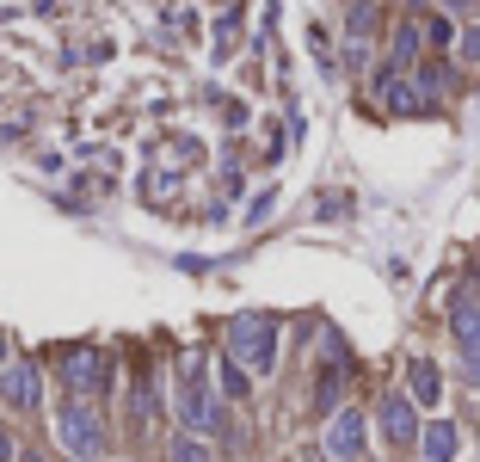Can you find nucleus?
<instances>
[{"instance_id":"obj_10","label":"nucleus","mask_w":480,"mask_h":462,"mask_svg":"<svg viewBox=\"0 0 480 462\" xmlns=\"http://www.w3.org/2000/svg\"><path fill=\"white\" fill-rule=\"evenodd\" d=\"M449 339L462 346V357L480 352V302L475 296H456V302H449Z\"/></svg>"},{"instance_id":"obj_19","label":"nucleus","mask_w":480,"mask_h":462,"mask_svg":"<svg viewBox=\"0 0 480 462\" xmlns=\"http://www.w3.org/2000/svg\"><path fill=\"white\" fill-rule=\"evenodd\" d=\"M462 376H468V389H480V352L462 357Z\"/></svg>"},{"instance_id":"obj_16","label":"nucleus","mask_w":480,"mask_h":462,"mask_svg":"<svg viewBox=\"0 0 480 462\" xmlns=\"http://www.w3.org/2000/svg\"><path fill=\"white\" fill-rule=\"evenodd\" d=\"M456 37H462V32H456V25H449L444 13H438V19H425V43H431V50H449V43H456Z\"/></svg>"},{"instance_id":"obj_3","label":"nucleus","mask_w":480,"mask_h":462,"mask_svg":"<svg viewBox=\"0 0 480 462\" xmlns=\"http://www.w3.org/2000/svg\"><path fill=\"white\" fill-rule=\"evenodd\" d=\"M56 438H62V450H69L74 462H99L105 457V420L93 401H62L56 407Z\"/></svg>"},{"instance_id":"obj_5","label":"nucleus","mask_w":480,"mask_h":462,"mask_svg":"<svg viewBox=\"0 0 480 462\" xmlns=\"http://www.w3.org/2000/svg\"><path fill=\"white\" fill-rule=\"evenodd\" d=\"M0 401H6L13 413H43V370H37L32 357H6V370H0Z\"/></svg>"},{"instance_id":"obj_9","label":"nucleus","mask_w":480,"mask_h":462,"mask_svg":"<svg viewBox=\"0 0 480 462\" xmlns=\"http://www.w3.org/2000/svg\"><path fill=\"white\" fill-rule=\"evenodd\" d=\"M419 50H425V19H401V25H394V37H388V62H382V69H388V74H407L412 62H419Z\"/></svg>"},{"instance_id":"obj_2","label":"nucleus","mask_w":480,"mask_h":462,"mask_svg":"<svg viewBox=\"0 0 480 462\" xmlns=\"http://www.w3.org/2000/svg\"><path fill=\"white\" fill-rule=\"evenodd\" d=\"M172 407H179V426L191 431V438H204V431L222 426V401L209 394L204 364H198V357H185V364H179V394H172Z\"/></svg>"},{"instance_id":"obj_12","label":"nucleus","mask_w":480,"mask_h":462,"mask_svg":"<svg viewBox=\"0 0 480 462\" xmlns=\"http://www.w3.org/2000/svg\"><path fill=\"white\" fill-rule=\"evenodd\" d=\"M407 394H412V407H438V401H444V370H438L431 357H412Z\"/></svg>"},{"instance_id":"obj_11","label":"nucleus","mask_w":480,"mask_h":462,"mask_svg":"<svg viewBox=\"0 0 480 462\" xmlns=\"http://www.w3.org/2000/svg\"><path fill=\"white\" fill-rule=\"evenodd\" d=\"M456 450H462L456 420H431V426L419 431V457H425V462H456Z\"/></svg>"},{"instance_id":"obj_8","label":"nucleus","mask_w":480,"mask_h":462,"mask_svg":"<svg viewBox=\"0 0 480 462\" xmlns=\"http://www.w3.org/2000/svg\"><path fill=\"white\" fill-rule=\"evenodd\" d=\"M364 450H370V438H364V413L339 407V413L327 420V457H333V462H364Z\"/></svg>"},{"instance_id":"obj_4","label":"nucleus","mask_w":480,"mask_h":462,"mask_svg":"<svg viewBox=\"0 0 480 462\" xmlns=\"http://www.w3.org/2000/svg\"><path fill=\"white\" fill-rule=\"evenodd\" d=\"M62 389H69L74 401L105 394V389H111V357L93 352V346H74V352H62Z\"/></svg>"},{"instance_id":"obj_13","label":"nucleus","mask_w":480,"mask_h":462,"mask_svg":"<svg viewBox=\"0 0 480 462\" xmlns=\"http://www.w3.org/2000/svg\"><path fill=\"white\" fill-rule=\"evenodd\" d=\"M167 462H216V450H209L204 438H191V431H179L167 444Z\"/></svg>"},{"instance_id":"obj_17","label":"nucleus","mask_w":480,"mask_h":462,"mask_svg":"<svg viewBox=\"0 0 480 462\" xmlns=\"http://www.w3.org/2000/svg\"><path fill=\"white\" fill-rule=\"evenodd\" d=\"M456 56H462L468 69H480V25H468V32L456 37Z\"/></svg>"},{"instance_id":"obj_14","label":"nucleus","mask_w":480,"mask_h":462,"mask_svg":"<svg viewBox=\"0 0 480 462\" xmlns=\"http://www.w3.org/2000/svg\"><path fill=\"white\" fill-rule=\"evenodd\" d=\"M376 25H382V6H376V0H351V43L376 37Z\"/></svg>"},{"instance_id":"obj_18","label":"nucleus","mask_w":480,"mask_h":462,"mask_svg":"<svg viewBox=\"0 0 480 462\" xmlns=\"http://www.w3.org/2000/svg\"><path fill=\"white\" fill-rule=\"evenodd\" d=\"M339 389H345V370H327V376H320V413H333Z\"/></svg>"},{"instance_id":"obj_7","label":"nucleus","mask_w":480,"mask_h":462,"mask_svg":"<svg viewBox=\"0 0 480 462\" xmlns=\"http://www.w3.org/2000/svg\"><path fill=\"white\" fill-rule=\"evenodd\" d=\"M376 426H382V438H388V444H394V450H412V444H419V407H412V394H382V407H376Z\"/></svg>"},{"instance_id":"obj_21","label":"nucleus","mask_w":480,"mask_h":462,"mask_svg":"<svg viewBox=\"0 0 480 462\" xmlns=\"http://www.w3.org/2000/svg\"><path fill=\"white\" fill-rule=\"evenodd\" d=\"M0 370H6V333H0Z\"/></svg>"},{"instance_id":"obj_20","label":"nucleus","mask_w":480,"mask_h":462,"mask_svg":"<svg viewBox=\"0 0 480 462\" xmlns=\"http://www.w3.org/2000/svg\"><path fill=\"white\" fill-rule=\"evenodd\" d=\"M0 462H19V444H13V431L0 426Z\"/></svg>"},{"instance_id":"obj_15","label":"nucleus","mask_w":480,"mask_h":462,"mask_svg":"<svg viewBox=\"0 0 480 462\" xmlns=\"http://www.w3.org/2000/svg\"><path fill=\"white\" fill-rule=\"evenodd\" d=\"M216 376H222V394H228V401H246V389H253V376L240 370L235 357H222V364H216Z\"/></svg>"},{"instance_id":"obj_1","label":"nucleus","mask_w":480,"mask_h":462,"mask_svg":"<svg viewBox=\"0 0 480 462\" xmlns=\"http://www.w3.org/2000/svg\"><path fill=\"white\" fill-rule=\"evenodd\" d=\"M228 357L246 376H272L277 370V320L272 315H235L228 320Z\"/></svg>"},{"instance_id":"obj_6","label":"nucleus","mask_w":480,"mask_h":462,"mask_svg":"<svg viewBox=\"0 0 480 462\" xmlns=\"http://www.w3.org/2000/svg\"><path fill=\"white\" fill-rule=\"evenodd\" d=\"M376 106H382V111H394V117H431V106H438V99H431L419 80H407V74H388V69H382V74H376Z\"/></svg>"}]
</instances>
